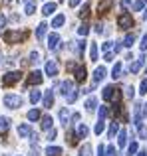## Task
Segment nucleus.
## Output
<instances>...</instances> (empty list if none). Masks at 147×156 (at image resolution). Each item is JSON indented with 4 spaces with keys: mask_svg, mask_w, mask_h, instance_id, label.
Wrapping results in <instances>:
<instances>
[{
    "mask_svg": "<svg viewBox=\"0 0 147 156\" xmlns=\"http://www.w3.org/2000/svg\"><path fill=\"white\" fill-rule=\"evenodd\" d=\"M28 38V32H4V42L6 44H20Z\"/></svg>",
    "mask_w": 147,
    "mask_h": 156,
    "instance_id": "nucleus-1",
    "label": "nucleus"
},
{
    "mask_svg": "<svg viewBox=\"0 0 147 156\" xmlns=\"http://www.w3.org/2000/svg\"><path fill=\"white\" fill-rule=\"evenodd\" d=\"M117 26L121 28V30H127V28L133 26V16L129 14V12H121L119 16H117Z\"/></svg>",
    "mask_w": 147,
    "mask_h": 156,
    "instance_id": "nucleus-2",
    "label": "nucleus"
},
{
    "mask_svg": "<svg viewBox=\"0 0 147 156\" xmlns=\"http://www.w3.org/2000/svg\"><path fill=\"white\" fill-rule=\"evenodd\" d=\"M4 105L8 109H18V107H22V97L20 95H4Z\"/></svg>",
    "mask_w": 147,
    "mask_h": 156,
    "instance_id": "nucleus-3",
    "label": "nucleus"
},
{
    "mask_svg": "<svg viewBox=\"0 0 147 156\" xmlns=\"http://www.w3.org/2000/svg\"><path fill=\"white\" fill-rule=\"evenodd\" d=\"M22 79V73L20 71H8L6 75H4V79H2V83L6 85V87H10V85H14V83H18V81Z\"/></svg>",
    "mask_w": 147,
    "mask_h": 156,
    "instance_id": "nucleus-4",
    "label": "nucleus"
},
{
    "mask_svg": "<svg viewBox=\"0 0 147 156\" xmlns=\"http://www.w3.org/2000/svg\"><path fill=\"white\" fill-rule=\"evenodd\" d=\"M44 81V75H42V71H32L30 75H28V79H26V85H40Z\"/></svg>",
    "mask_w": 147,
    "mask_h": 156,
    "instance_id": "nucleus-5",
    "label": "nucleus"
},
{
    "mask_svg": "<svg viewBox=\"0 0 147 156\" xmlns=\"http://www.w3.org/2000/svg\"><path fill=\"white\" fill-rule=\"evenodd\" d=\"M113 6V0H100L97 2V14H107Z\"/></svg>",
    "mask_w": 147,
    "mask_h": 156,
    "instance_id": "nucleus-6",
    "label": "nucleus"
},
{
    "mask_svg": "<svg viewBox=\"0 0 147 156\" xmlns=\"http://www.w3.org/2000/svg\"><path fill=\"white\" fill-rule=\"evenodd\" d=\"M48 48H50L52 51H56V50L60 48V36L56 34V32H54V34H50V36H48Z\"/></svg>",
    "mask_w": 147,
    "mask_h": 156,
    "instance_id": "nucleus-7",
    "label": "nucleus"
},
{
    "mask_svg": "<svg viewBox=\"0 0 147 156\" xmlns=\"http://www.w3.org/2000/svg\"><path fill=\"white\" fill-rule=\"evenodd\" d=\"M60 89H62V91H60V93H62L64 97L72 95V93L76 91V89H74V83H72V81H62V85H60Z\"/></svg>",
    "mask_w": 147,
    "mask_h": 156,
    "instance_id": "nucleus-8",
    "label": "nucleus"
},
{
    "mask_svg": "<svg viewBox=\"0 0 147 156\" xmlns=\"http://www.w3.org/2000/svg\"><path fill=\"white\" fill-rule=\"evenodd\" d=\"M89 134V129L85 122H77V129H76V136L77 138H85Z\"/></svg>",
    "mask_w": 147,
    "mask_h": 156,
    "instance_id": "nucleus-9",
    "label": "nucleus"
},
{
    "mask_svg": "<svg viewBox=\"0 0 147 156\" xmlns=\"http://www.w3.org/2000/svg\"><path fill=\"white\" fill-rule=\"evenodd\" d=\"M44 107L46 109H52V105H54V93H52V89H48V91H44Z\"/></svg>",
    "mask_w": 147,
    "mask_h": 156,
    "instance_id": "nucleus-10",
    "label": "nucleus"
},
{
    "mask_svg": "<svg viewBox=\"0 0 147 156\" xmlns=\"http://www.w3.org/2000/svg\"><path fill=\"white\" fill-rule=\"evenodd\" d=\"M74 73H76V81H77V83H84L85 77H88V71H85V67H81V65L74 69Z\"/></svg>",
    "mask_w": 147,
    "mask_h": 156,
    "instance_id": "nucleus-11",
    "label": "nucleus"
},
{
    "mask_svg": "<svg viewBox=\"0 0 147 156\" xmlns=\"http://www.w3.org/2000/svg\"><path fill=\"white\" fill-rule=\"evenodd\" d=\"M46 75H50V77L58 75V65H56V61H48L46 63Z\"/></svg>",
    "mask_w": 147,
    "mask_h": 156,
    "instance_id": "nucleus-12",
    "label": "nucleus"
},
{
    "mask_svg": "<svg viewBox=\"0 0 147 156\" xmlns=\"http://www.w3.org/2000/svg\"><path fill=\"white\" fill-rule=\"evenodd\" d=\"M104 77H105V67H104V65L96 67V71H93V81L100 83V81H104Z\"/></svg>",
    "mask_w": 147,
    "mask_h": 156,
    "instance_id": "nucleus-13",
    "label": "nucleus"
},
{
    "mask_svg": "<svg viewBox=\"0 0 147 156\" xmlns=\"http://www.w3.org/2000/svg\"><path fill=\"white\" fill-rule=\"evenodd\" d=\"M46 32H48V24H46V22L38 24V28H36V38H38V40H44Z\"/></svg>",
    "mask_w": 147,
    "mask_h": 156,
    "instance_id": "nucleus-14",
    "label": "nucleus"
},
{
    "mask_svg": "<svg viewBox=\"0 0 147 156\" xmlns=\"http://www.w3.org/2000/svg\"><path fill=\"white\" fill-rule=\"evenodd\" d=\"M30 134H32L30 125H20V126H18V136H20V138H26V136H30Z\"/></svg>",
    "mask_w": 147,
    "mask_h": 156,
    "instance_id": "nucleus-15",
    "label": "nucleus"
},
{
    "mask_svg": "<svg viewBox=\"0 0 147 156\" xmlns=\"http://www.w3.org/2000/svg\"><path fill=\"white\" fill-rule=\"evenodd\" d=\"M44 154H48V156H62L64 150L60 148V146H48V148L44 150Z\"/></svg>",
    "mask_w": 147,
    "mask_h": 156,
    "instance_id": "nucleus-16",
    "label": "nucleus"
},
{
    "mask_svg": "<svg viewBox=\"0 0 147 156\" xmlns=\"http://www.w3.org/2000/svg\"><path fill=\"white\" fill-rule=\"evenodd\" d=\"M10 129V119L8 117H0V134H6Z\"/></svg>",
    "mask_w": 147,
    "mask_h": 156,
    "instance_id": "nucleus-17",
    "label": "nucleus"
},
{
    "mask_svg": "<svg viewBox=\"0 0 147 156\" xmlns=\"http://www.w3.org/2000/svg\"><path fill=\"white\" fill-rule=\"evenodd\" d=\"M54 12H56V2H46L44 4V8H42L44 16H50V14H54Z\"/></svg>",
    "mask_w": 147,
    "mask_h": 156,
    "instance_id": "nucleus-18",
    "label": "nucleus"
},
{
    "mask_svg": "<svg viewBox=\"0 0 147 156\" xmlns=\"http://www.w3.org/2000/svg\"><path fill=\"white\" fill-rule=\"evenodd\" d=\"M64 22H66V16L64 14H56V18L52 20V28H62Z\"/></svg>",
    "mask_w": 147,
    "mask_h": 156,
    "instance_id": "nucleus-19",
    "label": "nucleus"
},
{
    "mask_svg": "<svg viewBox=\"0 0 147 156\" xmlns=\"http://www.w3.org/2000/svg\"><path fill=\"white\" fill-rule=\"evenodd\" d=\"M143 59H145V57H139V59H135L131 65H129V71H131V73H137V71L141 69V65H143Z\"/></svg>",
    "mask_w": 147,
    "mask_h": 156,
    "instance_id": "nucleus-20",
    "label": "nucleus"
},
{
    "mask_svg": "<svg viewBox=\"0 0 147 156\" xmlns=\"http://www.w3.org/2000/svg\"><path fill=\"white\" fill-rule=\"evenodd\" d=\"M52 122H54V121H52L50 115H44V117H42V122H40V125H42V129H44V130H50V129H52Z\"/></svg>",
    "mask_w": 147,
    "mask_h": 156,
    "instance_id": "nucleus-21",
    "label": "nucleus"
},
{
    "mask_svg": "<svg viewBox=\"0 0 147 156\" xmlns=\"http://www.w3.org/2000/svg\"><path fill=\"white\" fill-rule=\"evenodd\" d=\"M117 144L119 146L127 144V130H119V133H117Z\"/></svg>",
    "mask_w": 147,
    "mask_h": 156,
    "instance_id": "nucleus-22",
    "label": "nucleus"
},
{
    "mask_svg": "<svg viewBox=\"0 0 147 156\" xmlns=\"http://www.w3.org/2000/svg\"><path fill=\"white\" fill-rule=\"evenodd\" d=\"M38 119H42V115H40L38 109H30V111H28V121H30V122L38 121Z\"/></svg>",
    "mask_w": 147,
    "mask_h": 156,
    "instance_id": "nucleus-23",
    "label": "nucleus"
},
{
    "mask_svg": "<svg viewBox=\"0 0 147 156\" xmlns=\"http://www.w3.org/2000/svg\"><path fill=\"white\" fill-rule=\"evenodd\" d=\"M24 12H26L28 16H30V14H34V12H36V2H34V0H26V6H24Z\"/></svg>",
    "mask_w": 147,
    "mask_h": 156,
    "instance_id": "nucleus-24",
    "label": "nucleus"
},
{
    "mask_svg": "<svg viewBox=\"0 0 147 156\" xmlns=\"http://www.w3.org/2000/svg\"><path fill=\"white\" fill-rule=\"evenodd\" d=\"M101 97H104L105 101H111V99H113V87H111V85L104 87V93H101Z\"/></svg>",
    "mask_w": 147,
    "mask_h": 156,
    "instance_id": "nucleus-25",
    "label": "nucleus"
},
{
    "mask_svg": "<svg viewBox=\"0 0 147 156\" xmlns=\"http://www.w3.org/2000/svg\"><path fill=\"white\" fill-rule=\"evenodd\" d=\"M115 133H119V125H117V121H113L111 126H109V130H107V136L113 138V136H115Z\"/></svg>",
    "mask_w": 147,
    "mask_h": 156,
    "instance_id": "nucleus-26",
    "label": "nucleus"
},
{
    "mask_svg": "<svg viewBox=\"0 0 147 156\" xmlns=\"http://www.w3.org/2000/svg\"><path fill=\"white\" fill-rule=\"evenodd\" d=\"M111 77H113V79H119V77H121V63H119V61L113 65V69H111Z\"/></svg>",
    "mask_w": 147,
    "mask_h": 156,
    "instance_id": "nucleus-27",
    "label": "nucleus"
},
{
    "mask_svg": "<svg viewBox=\"0 0 147 156\" xmlns=\"http://www.w3.org/2000/svg\"><path fill=\"white\" fill-rule=\"evenodd\" d=\"M104 130H105V121H97V122H96V126H93V133L100 136Z\"/></svg>",
    "mask_w": 147,
    "mask_h": 156,
    "instance_id": "nucleus-28",
    "label": "nucleus"
},
{
    "mask_svg": "<svg viewBox=\"0 0 147 156\" xmlns=\"http://www.w3.org/2000/svg\"><path fill=\"white\" fill-rule=\"evenodd\" d=\"M40 99H42V91H32V93H30V103L36 105Z\"/></svg>",
    "mask_w": 147,
    "mask_h": 156,
    "instance_id": "nucleus-29",
    "label": "nucleus"
},
{
    "mask_svg": "<svg viewBox=\"0 0 147 156\" xmlns=\"http://www.w3.org/2000/svg\"><path fill=\"white\" fill-rule=\"evenodd\" d=\"M68 119H70V113H68V109H62V111H60V121H62V125L68 126Z\"/></svg>",
    "mask_w": 147,
    "mask_h": 156,
    "instance_id": "nucleus-30",
    "label": "nucleus"
},
{
    "mask_svg": "<svg viewBox=\"0 0 147 156\" xmlns=\"http://www.w3.org/2000/svg\"><path fill=\"white\" fill-rule=\"evenodd\" d=\"M89 59L92 61L97 59V44H92V46H89Z\"/></svg>",
    "mask_w": 147,
    "mask_h": 156,
    "instance_id": "nucleus-31",
    "label": "nucleus"
},
{
    "mask_svg": "<svg viewBox=\"0 0 147 156\" xmlns=\"http://www.w3.org/2000/svg\"><path fill=\"white\" fill-rule=\"evenodd\" d=\"M88 16H89V6H88V4H84L81 10H80V18L81 20H88Z\"/></svg>",
    "mask_w": 147,
    "mask_h": 156,
    "instance_id": "nucleus-32",
    "label": "nucleus"
},
{
    "mask_svg": "<svg viewBox=\"0 0 147 156\" xmlns=\"http://www.w3.org/2000/svg\"><path fill=\"white\" fill-rule=\"evenodd\" d=\"M105 117H107V107H100V111H97V121H105Z\"/></svg>",
    "mask_w": 147,
    "mask_h": 156,
    "instance_id": "nucleus-33",
    "label": "nucleus"
},
{
    "mask_svg": "<svg viewBox=\"0 0 147 156\" xmlns=\"http://www.w3.org/2000/svg\"><path fill=\"white\" fill-rule=\"evenodd\" d=\"M127 154H129V156L137 154V142H135V140H131V144H127Z\"/></svg>",
    "mask_w": 147,
    "mask_h": 156,
    "instance_id": "nucleus-34",
    "label": "nucleus"
},
{
    "mask_svg": "<svg viewBox=\"0 0 147 156\" xmlns=\"http://www.w3.org/2000/svg\"><path fill=\"white\" fill-rule=\"evenodd\" d=\"M77 34H80V36H84V38H85V36L89 34V26H88V24H81V26L77 28Z\"/></svg>",
    "mask_w": 147,
    "mask_h": 156,
    "instance_id": "nucleus-35",
    "label": "nucleus"
},
{
    "mask_svg": "<svg viewBox=\"0 0 147 156\" xmlns=\"http://www.w3.org/2000/svg\"><path fill=\"white\" fill-rule=\"evenodd\" d=\"M133 42H135V36H133V34H127V36H125V40H123V46L131 48V46H133Z\"/></svg>",
    "mask_w": 147,
    "mask_h": 156,
    "instance_id": "nucleus-36",
    "label": "nucleus"
},
{
    "mask_svg": "<svg viewBox=\"0 0 147 156\" xmlns=\"http://www.w3.org/2000/svg\"><path fill=\"white\" fill-rule=\"evenodd\" d=\"M85 109H88L89 113H93V109H96V99H93V97H89V99L85 101Z\"/></svg>",
    "mask_w": 147,
    "mask_h": 156,
    "instance_id": "nucleus-37",
    "label": "nucleus"
},
{
    "mask_svg": "<svg viewBox=\"0 0 147 156\" xmlns=\"http://www.w3.org/2000/svg\"><path fill=\"white\" fill-rule=\"evenodd\" d=\"M89 150H92V146H89L88 142H85V144L80 148V154H77V156H89Z\"/></svg>",
    "mask_w": 147,
    "mask_h": 156,
    "instance_id": "nucleus-38",
    "label": "nucleus"
},
{
    "mask_svg": "<svg viewBox=\"0 0 147 156\" xmlns=\"http://www.w3.org/2000/svg\"><path fill=\"white\" fill-rule=\"evenodd\" d=\"M145 2H147V0H135V4H133V10H135V12L143 10V8H145Z\"/></svg>",
    "mask_w": 147,
    "mask_h": 156,
    "instance_id": "nucleus-39",
    "label": "nucleus"
},
{
    "mask_svg": "<svg viewBox=\"0 0 147 156\" xmlns=\"http://www.w3.org/2000/svg\"><path fill=\"white\" fill-rule=\"evenodd\" d=\"M30 61H32V63H40V53L38 51H32L30 53Z\"/></svg>",
    "mask_w": 147,
    "mask_h": 156,
    "instance_id": "nucleus-40",
    "label": "nucleus"
},
{
    "mask_svg": "<svg viewBox=\"0 0 147 156\" xmlns=\"http://www.w3.org/2000/svg\"><path fill=\"white\" fill-rule=\"evenodd\" d=\"M105 156H117V152H115V146H111V144H109L107 148H105Z\"/></svg>",
    "mask_w": 147,
    "mask_h": 156,
    "instance_id": "nucleus-41",
    "label": "nucleus"
},
{
    "mask_svg": "<svg viewBox=\"0 0 147 156\" xmlns=\"http://www.w3.org/2000/svg\"><path fill=\"white\" fill-rule=\"evenodd\" d=\"M139 93H141V95H145V93H147V79L141 81V85H139Z\"/></svg>",
    "mask_w": 147,
    "mask_h": 156,
    "instance_id": "nucleus-42",
    "label": "nucleus"
},
{
    "mask_svg": "<svg viewBox=\"0 0 147 156\" xmlns=\"http://www.w3.org/2000/svg\"><path fill=\"white\" fill-rule=\"evenodd\" d=\"M56 134H58V130H56V129H50V130H48V140H54V138H56Z\"/></svg>",
    "mask_w": 147,
    "mask_h": 156,
    "instance_id": "nucleus-43",
    "label": "nucleus"
},
{
    "mask_svg": "<svg viewBox=\"0 0 147 156\" xmlns=\"http://www.w3.org/2000/svg\"><path fill=\"white\" fill-rule=\"evenodd\" d=\"M139 48H141V51H145V50H147V34H143V38H141V44H139Z\"/></svg>",
    "mask_w": 147,
    "mask_h": 156,
    "instance_id": "nucleus-44",
    "label": "nucleus"
},
{
    "mask_svg": "<svg viewBox=\"0 0 147 156\" xmlns=\"http://www.w3.org/2000/svg\"><path fill=\"white\" fill-rule=\"evenodd\" d=\"M111 48H113V42H105V44H104V51H105V53L111 51Z\"/></svg>",
    "mask_w": 147,
    "mask_h": 156,
    "instance_id": "nucleus-45",
    "label": "nucleus"
},
{
    "mask_svg": "<svg viewBox=\"0 0 147 156\" xmlns=\"http://www.w3.org/2000/svg\"><path fill=\"white\" fill-rule=\"evenodd\" d=\"M133 91H135V89H133V87H125V95H127L129 99H133V95H135V93H133Z\"/></svg>",
    "mask_w": 147,
    "mask_h": 156,
    "instance_id": "nucleus-46",
    "label": "nucleus"
},
{
    "mask_svg": "<svg viewBox=\"0 0 147 156\" xmlns=\"http://www.w3.org/2000/svg\"><path fill=\"white\" fill-rule=\"evenodd\" d=\"M66 99H68V103H74V101L77 99V91H74L72 95H68V97H66Z\"/></svg>",
    "mask_w": 147,
    "mask_h": 156,
    "instance_id": "nucleus-47",
    "label": "nucleus"
},
{
    "mask_svg": "<svg viewBox=\"0 0 147 156\" xmlns=\"http://www.w3.org/2000/svg\"><path fill=\"white\" fill-rule=\"evenodd\" d=\"M96 32H97V34H104V32H105V30H104V24L97 22V24H96Z\"/></svg>",
    "mask_w": 147,
    "mask_h": 156,
    "instance_id": "nucleus-48",
    "label": "nucleus"
},
{
    "mask_svg": "<svg viewBox=\"0 0 147 156\" xmlns=\"http://www.w3.org/2000/svg\"><path fill=\"white\" fill-rule=\"evenodd\" d=\"M97 156H105V148H104V144L97 146Z\"/></svg>",
    "mask_w": 147,
    "mask_h": 156,
    "instance_id": "nucleus-49",
    "label": "nucleus"
},
{
    "mask_svg": "<svg viewBox=\"0 0 147 156\" xmlns=\"http://www.w3.org/2000/svg\"><path fill=\"white\" fill-rule=\"evenodd\" d=\"M129 4H131V0H121V8H123V10H127Z\"/></svg>",
    "mask_w": 147,
    "mask_h": 156,
    "instance_id": "nucleus-50",
    "label": "nucleus"
},
{
    "mask_svg": "<svg viewBox=\"0 0 147 156\" xmlns=\"http://www.w3.org/2000/svg\"><path fill=\"white\" fill-rule=\"evenodd\" d=\"M6 26V18H4V14H0V30Z\"/></svg>",
    "mask_w": 147,
    "mask_h": 156,
    "instance_id": "nucleus-51",
    "label": "nucleus"
},
{
    "mask_svg": "<svg viewBox=\"0 0 147 156\" xmlns=\"http://www.w3.org/2000/svg\"><path fill=\"white\" fill-rule=\"evenodd\" d=\"M104 59H105V61H113V53H111V51H109V53H105V55H104Z\"/></svg>",
    "mask_w": 147,
    "mask_h": 156,
    "instance_id": "nucleus-52",
    "label": "nucleus"
},
{
    "mask_svg": "<svg viewBox=\"0 0 147 156\" xmlns=\"http://www.w3.org/2000/svg\"><path fill=\"white\" fill-rule=\"evenodd\" d=\"M80 2H81V0H70V6H72V8H76Z\"/></svg>",
    "mask_w": 147,
    "mask_h": 156,
    "instance_id": "nucleus-53",
    "label": "nucleus"
},
{
    "mask_svg": "<svg viewBox=\"0 0 147 156\" xmlns=\"http://www.w3.org/2000/svg\"><path fill=\"white\" fill-rule=\"evenodd\" d=\"M137 156H147V152H145V150H141V152H137Z\"/></svg>",
    "mask_w": 147,
    "mask_h": 156,
    "instance_id": "nucleus-54",
    "label": "nucleus"
},
{
    "mask_svg": "<svg viewBox=\"0 0 147 156\" xmlns=\"http://www.w3.org/2000/svg\"><path fill=\"white\" fill-rule=\"evenodd\" d=\"M30 156H38V152H36V150H34V152H30Z\"/></svg>",
    "mask_w": 147,
    "mask_h": 156,
    "instance_id": "nucleus-55",
    "label": "nucleus"
},
{
    "mask_svg": "<svg viewBox=\"0 0 147 156\" xmlns=\"http://www.w3.org/2000/svg\"><path fill=\"white\" fill-rule=\"evenodd\" d=\"M143 18H145V20H147V10H143Z\"/></svg>",
    "mask_w": 147,
    "mask_h": 156,
    "instance_id": "nucleus-56",
    "label": "nucleus"
}]
</instances>
